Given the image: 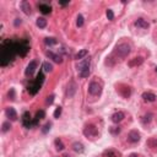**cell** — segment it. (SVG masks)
I'll use <instances>...</instances> for the list:
<instances>
[{
	"label": "cell",
	"instance_id": "obj_1",
	"mask_svg": "<svg viewBox=\"0 0 157 157\" xmlns=\"http://www.w3.org/2000/svg\"><path fill=\"white\" fill-rule=\"evenodd\" d=\"M16 53V42L7 39L1 44V52H0V63L1 67H6L10 61L14 60Z\"/></svg>",
	"mask_w": 157,
	"mask_h": 157
},
{
	"label": "cell",
	"instance_id": "obj_2",
	"mask_svg": "<svg viewBox=\"0 0 157 157\" xmlns=\"http://www.w3.org/2000/svg\"><path fill=\"white\" fill-rule=\"evenodd\" d=\"M130 53V46L128 43H119L114 49V55H117L118 58H127Z\"/></svg>",
	"mask_w": 157,
	"mask_h": 157
},
{
	"label": "cell",
	"instance_id": "obj_3",
	"mask_svg": "<svg viewBox=\"0 0 157 157\" xmlns=\"http://www.w3.org/2000/svg\"><path fill=\"white\" fill-rule=\"evenodd\" d=\"M30 51V46L27 39H20L19 42H16V53L20 54L21 56H25Z\"/></svg>",
	"mask_w": 157,
	"mask_h": 157
},
{
	"label": "cell",
	"instance_id": "obj_4",
	"mask_svg": "<svg viewBox=\"0 0 157 157\" xmlns=\"http://www.w3.org/2000/svg\"><path fill=\"white\" fill-rule=\"evenodd\" d=\"M84 135L86 137H90V139H95L98 135V130L93 124H87V125L84 128Z\"/></svg>",
	"mask_w": 157,
	"mask_h": 157
},
{
	"label": "cell",
	"instance_id": "obj_5",
	"mask_svg": "<svg viewBox=\"0 0 157 157\" xmlns=\"http://www.w3.org/2000/svg\"><path fill=\"white\" fill-rule=\"evenodd\" d=\"M88 92L92 95V96H100L102 92V85L98 84L96 81H92L88 86Z\"/></svg>",
	"mask_w": 157,
	"mask_h": 157
},
{
	"label": "cell",
	"instance_id": "obj_6",
	"mask_svg": "<svg viewBox=\"0 0 157 157\" xmlns=\"http://www.w3.org/2000/svg\"><path fill=\"white\" fill-rule=\"evenodd\" d=\"M21 122H22V125H23L25 128H31L32 125H33V122H32V119H31L30 112H25V113L22 114Z\"/></svg>",
	"mask_w": 157,
	"mask_h": 157
},
{
	"label": "cell",
	"instance_id": "obj_7",
	"mask_svg": "<svg viewBox=\"0 0 157 157\" xmlns=\"http://www.w3.org/2000/svg\"><path fill=\"white\" fill-rule=\"evenodd\" d=\"M41 87H42V84H39L38 81H32L31 84L28 85V87H27V90H28V92L31 93V95H36L38 91L41 90Z\"/></svg>",
	"mask_w": 157,
	"mask_h": 157
},
{
	"label": "cell",
	"instance_id": "obj_8",
	"mask_svg": "<svg viewBox=\"0 0 157 157\" xmlns=\"http://www.w3.org/2000/svg\"><path fill=\"white\" fill-rule=\"evenodd\" d=\"M76 90H77L76 84L71 80V81L69 82V85H68V90H67V95H68V97H69V98H72L74 96H75V93H76Z\"/></svg>",
	"mask_w": 157,
	"mask_h": 157
},
{
	"label": "cell",
	"instance_id": "obj_9",
	"mask_svg": "<svg viewBox=\"0 0 157 157\" xmlns=\"http://www.w3.org/2000/svg\"><path fill=\"white\" fill-rule=\"evenodd\" d=\"M128 140H129L130 143H133V144L139 143L140 141V133H139L137 130H131V131H129Z\"/></svg>",
	"mask_w": 157,
	"mask_h": 157
},
{
	"label": "cell",
	"instance_id": "obj_10",
	"mask_svg": "<svg viewBox=\"0 0 157 157\" xmlns=\"http://www.w3.org/2000/svg\"><path fill=\"white\" fill-rule=\"evenodd\" d=\"M37 69V61L36 60H32L26 68V71H25V74H26V76H32L33 75V72L36 71Z\"/></svg>",
	"mask_w": 157,
	"mask_h": 157
},
{
	"label": "cell",
	"instance_id": "obj_11",
	"mask_svg": "<svg viewBox=\"0 0 157 157\" xmlns=\"http://www.w3.org/2000/svg\"><path fill=\"white\" fill-rule=\"evenodd\" d=\"M46 54H47V56H48V58H51V59H53L56 64H61V63H63V58H61V55L55 54V53H53V52H47Z\"/></svg>",
	"mask_w": 157,
	"mask_h": 157
},
{
	"label": "cell",
	"instance_id": "obj_12",
	"mask_svg": "<svg viewBox=\"0 0 157 157\" xmlns=\"http://www.w3.org/2000/svg\"><path fill=\"white\" fill-rule=\"evenodd\" d=\"M6 117L10 120H16L17 119V113H16V111L12 107H9V108H6Z\"/></svg>",
	"mask_w": 157,
	"mask_h": 157
},
{
	"label": "cell",
	"instance_id": "obj_13",
	"mask_svg": "<svg viewBox=\"0 0 157 157\" xmlns=\"http://www.w3.org/2000/svg\"><path fill=\"white\" fill-rule=\"evenodd\" d=\"M124 118H125V114H124L123 112H117V113H114L112 115V122L113 123H120Z\"/></svg>",
	"mask_w": 157,
	"mask_h": 157
},
{
	"label": "cell",
	"instance_id": "obj_14",
	"mask_svg": "<svg viewBox=\"0 0 157 157\" xmlns=\"http://www.w3.org/2000/svg\"><path fill=\"white\" fill-rule=\"evenodd\" d=\"M90 64H91V60L90 59H84L82 61H80L77 64V71H81V70H84V69L90 68Z\"/></svg>",
	"mask_w": 157,
	"mask_h": 157
},
{
	"label": "cell",
	"instance_id": "obj_15",
	"mask_svg": "<svg viewBox=\"0 0 157 157\" xmlns=\"http://www.w3.org/2000/svg\"><path fill=\"white\" fill-rule=\"evenodd\" d=\"M143 98H144V101H146V102H155L157 97L152 92H145V93H143Z\"/></svg>",
	"mask_w": 157,
	"mask_h": 157
},
{
	"label": "cell",
	"instance_id": "obj_16",
	"mask_svg": "<svg viewBox=\"0 0 157 157\" xmlns=\"http://www.w3.org/2000/svg\"><path fill=\"white\" fill-rule=\"evenodd\" d=\"M143 61H144V59H143L141 56H139V58H134V59H131L128 63V65H129L130 68H134V67H137V65H141Z\"/></svg>",
	"mask_w": 157,
	"mask_h": 157
},
{
	"label": "cell",
	"instance_id": "obj_17",
	"mask_svg": "<svg viewBox=\"0 0 157 157\" xmlns=\"http://www.w3.org/2000/svg\"><path fill=\"white\" fill-rule=\"evenodd\" d=\"M21 9L23 10V12L26 14V15H31L32 10H31V5L28 1H22L21 3Z\"/></svg>",
	"mask_w": 157,
	"mask_h": 157
},
{
	"label": "cell",
	"instance_id": "obj_18",
	"mask_svg": "<svg viewBox=\"0 0 157 157\" xmlns=\"http://www.w3.org/2000/svg\"><path fill=\"white\" fill-rule=\"evenodd\" d=\"M117 91H119V93H120L124 98H128V97L130 96V93H131V91H130V87H129V86H124L123 90L119 88V90H117Z\"/></svg>",
	"mask_w": 157,
	"mask_h": 157
},
{
	"label": "cell",
	"instance_id": "obj_19",
	"mask_svg": "<svg viewBox=\"0 0 157 157\" xmlns=\"http://www.w3.org/2000/svg\"><path fill=\"white\" fill-rule=\"evenodd\" d=\"M72 150L75 151V152H79V153H81V152H84V150H85V147H84V145H82L81 143H74L72 144Z\"/></svg>",
	"mask_w": 157,
	"mask_h": 157
},
{
	"label": "cell",
	"instance_id": "obj_20",
	"mask_svg": "<svg viewBox=\"0 0 157 157\" xmlns=\"http://www.w3.org/2000/svg\"><path fill=\"white\" fill-rule=\"evenodd\" d=\"M135 26L140 28H148V22H146L144 19H137L135 21Z\"/></svg>",
	"mask_w": 157,
	"mask_h": 157
},
{
	"label": "cell",
	"instance_id": "obj_21",
	"mask_svg": "<svg viewBox=\"0 0 157 157\" xmlns=\"http://www.w3.org/2000/svg\"><path fill=\"white\" fill-rule=\"evenodd\" d=\"M38 7H39V10L42 11L43 14H49V12L52 11V7L49 6L48 4H39Z\"/></svg>",
	"mask_w": 157,
	"mask_h": 157
},
{
	"label": "cell",
	"instance_id": "obj_22",
	"mask_svg": "<svg viewBox=\"0 0 157 157\" xmlns=\"http://www.w3.org/2000/svg\"><path fill=\"white\" fill-rule=\"evenodd\" d=\"M87 54H88V51H87V49H82V51H80V52L75 55V59H76V60H82Z\"/></svg>",
	"mask_w": 157,
	"mask_h": 157
},
{
	"label": "cell",
	"instance_id": "obj_23",
	"mask_svg": "<svg viewBox=\"0 0 157 157\" xmlns=\"http://www.w3.org/2000/svg\"><path fill=\"white\" fill-rule=\"evenodd\" d=\"M44 115H46L44 111H39V112H37L36 118H35V120H33V125H37V123H38L41 119H43V118H44Z\"/></svg>",
	"mask_w": 157,
	"mask_h": 157
},
{
	"label": "cell",
	"instance_id": "obj_24",
	"mask_svg": "<svg viewBox=\"0 0 157 157\" xmlns=\"http://www.w3.org/2000/svg\"><path fill=\"white\" fill-rule=\"evenodd\" d=\"M36 25H37L39 28H44L47 26V20L43 19V17H38L37 21H36Z\"/></svg>",
	"mask_w": 157,
	"mask_h": 157
},
{
	"label": "cell",
	"instance_id": "obj_25",
	"mask_svg": "<svg viewBox=\"0 0 157 157\" xmlns=\"http://www.w3.org/2000/svg\"><path fill=\"white\" fill-rule=\"evenodd\" d=\"M90 74H91V70H90V68H87V69H84V70L79 71V76L81 79H85V77H88L90 76Z\"/></svg>",
	"mask_w": 157,
	"mask_h": 157
},
{
	"label": "cell",
	"instance_id": "obj_26",
	"mask_svg": "<svg viewBox=\"0 0 157 157\" xmlns=\"http://www.w3.org/2000/svg\"><path fill=\"white\" fill-rule=\"evenodd\" d=\"M54 144H55L56 151H63V150H64V144H63V141H61L60 139H56Z\"/></svg>",
	"mask_w": 157,
	"mask_h": 157
},
{
	"label": "cell",
	"instance_id": "obj_27",
	"mask_svg": "<svg viewBox=\"0 0 157 157\" xmlns=\"http://www.w3.org/2000/svg\"><path fill=\"white\" fill-rule=\"evenodd\" d=\"M44 43H46L47 46H55V44L58 43V41H56L55 38H52V37H47V38L44 39Z\"/></svg>",
	"mask_w": 157,
	"mask_h": 157
},
{
	"label": "cell",
	"instance_id": "obj_28",
	"mask_svg": "<svg viewBox=\"0 0 157 157\" xmlns=\"http://www.w3.org/2000/svg\"><path fill=\"white\" fill-rule=\"evenodd\" d=\"M43 71H46V72H51L52 70H53V65L51 64V63H48V61H46V63H43Z\"/></svg>",
	"mask_w": 157,
	"mask_h": 157
},
{
	"label": "cell",
	"instance_id": "obj_29",
	"mask_svg": "<svg viewBox=\"0 0 157 157\" xmlns=\"http://www.w3.org/2000/svg\"><path fill=\"white\" fill-rule=\"evenodd\" d=\"M152 117H153V115H152L151 113L146 114L145 117H144V119H143V123H144V124H148V123H150V122L152 120Z\"/></svg>",
	"mask_w": 157,
	"mask_h": 157
},
{
	"label": "cell",
	"instance_id": "obj_30",
	"mask_svg": "<svg viewBox=\"0 0 157 157\" xmlns=\"http://www.w3.org/2000/svg\"><path fill=\"white\" fill-rule=\"evenodd\" d=\"M76 25H77V27H81L82 25H84V16H82V15H77Z\"/></svg>",
	"mask_w": 157,
	"mask_h": 157
},
{
	"label": "cell",
	"instance_id": "obj_31",
	"mask_svg": "<svg viewBox=\"0 0 157 157\" xmlns=\"http://www.w3.org/2000/svg\"><path fill=\"white\" fill-rule=\"evenodd\" d=\"M51 127H52V124H51V123H47L46 125L43 127V129H42V133H43V134H47L48 131L51 130Z\"/></svg>",
	"mask_w": 157,
	"mask_h": 157
},
{
	"label": "cell",
	"instance_id": "obj_32",
	"mask_svg": "<svg viewBox=\"0 0 157 157\" xmlns=\"http://www.w3.org/2000/svg\"><path fill=\"white\" fill-rule=\"evenodd\" d=\"M10 128H11V125H10V123H4L3 124V131H4V133H6V131L7 130H10Z\"/></svg>",
	"mask_w": 157,
	"mask_h": 157
},
{
	"label": "cell",
	"instance_id": "obj_33",
	"mask_svg": "<svg viewBox=\"0 0 157 157\" xmlns=\"http://www.w3.org/2000/svg\"><path fill=\"white\" fill-rule=\"evenodd\" d=\"M60 114H61V107H58V108L55 109V112H54V118H59Z\"/></svg>",
	"mask_w": 157,
	"mask_h": 157
},
{
	"label": "cell",
	"instance_id": "obj_34",
	"mask_svg": "<svg viewBox=\"0 0 157 157\" xmlns=\"http://www.w3.org/2000/svg\"><path fill=\"white\" fill-rule=\"evenodd\" d=\"M107 17H108V20H111V21L114 19V14H113V11L111 9L107 10Z\"/></svg>",
	"mask_w": 157,
	"mask_h": 157
},
{
	"label": "cell",
	"instance_id": "obj_35",
	"mask_svg": "<svg viewBox=\"0 0 157 157\" xmlns=\"http://www.w3.org/2000/svg\"><path fill=\"white\" fill-rule=\"evenodd\" d=\"M9 98H10L11 101L15 100V90H14V88H11V90L9 91Z\"/></svg>",
	"mask_w": 157,
	"mask_h": 157
},
{
	"label": "cell",
	"instance_id": "obj_36",
	"mask_svg": "<svg viewBox=\"0 0 157 157\" xmlns=\"http://www.w3.org/2000/svg\"><path fill=\"white\" fill-rule=\"evenodd\" d=\"M119 131H120L119 128H111V133L112 134H119Z\"/></svg>",
	"mask_w": 157,
	"mask_h": 157
},
{
	"label": "cell",
	"instance_id": "obj_37",
	"mask_svg": "<svg viewBox=\"0 0 157 157\" xmlns=\"http://www.w3.org/2000/svg\"><path fill=\"white\" fill-rule=\"evenodd\" d=\"M53 101H54V96L52 95V96H49V97H48V100H47V104H52V103H53Z\"/></svg>",
	"mask_w": 157,
	"mask_h": 157
},
{
	"label": "cell",
	"instance_id": "obj_38",
	"mask_svg": "<svg viewBox=\"0 0 157 157\" xmlns=\"http://www.w3.org/2000/svg\"><path fill=\"white\" fill-rule=\"evenodd\" d=\"M20 25H21V20L20 19H16L15 20V26H20Z\"/></svg>",
	"mask_w": 157,
	"mask_h": 157
},
{
	"label": "cell",
	"instance_id": "obj_39",
	"mask_svg": "<svg viewBox=\"0 0 157 157\" xmlns=\"http://www.w3.org/2000/svg\"><path fill=\"white\" fill-rule=\"evenodd\" d=\"M129 157H139V155H137V153H131Z\"/></svg>",
	"mask_w": 157,
	"mask_h": 157
},
{
	"label": "cell",
	"instance_id": "obj_40",
	"mask_svg": "<svg viewBox=\"0 0 157 157\" xmlns=\"http://www.w3.org/2000/svg\"><path fill=\"white\" fill-rule=\"evenodd\" d=\"M63 157H68V156H63Z\"/></svg>",
	"mask_w": 157,
	"mask_h": 157
},
{
	"label": "cell",
	"instance_id": "obj_41",
	"mask_svg": "<svg viewBox=\"0 0 157 157\" xmlns=\"http://www.w3.org/2000/svg\"><path fill=\"white\" fill-rule=\"evenodd\" d=\"M156 71H157V68H156Z\"/></svg>",
	"mask_w": 157,
	"mask_h": 157
}]
</instances>
